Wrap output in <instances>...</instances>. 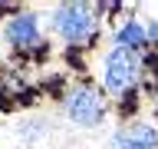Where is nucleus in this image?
<instances>
[{
	"mask_svg": "<svg viewBox=\"0 0 158 149\" xmlns=\"http://www.w3.org/2000/svg\"><path fill=\"white\" fill-rule=\"evenodd\" d=\"M66 116L76 126H99L106 116V103L96 89H76L66 96Z\"/></svg>",
	"mask_w": 158,
	"mask_h": 149,
	"instance_id": "obj_3",
	"label": "nucleus"
},
{
	"mask_svg": "<svg viewBox=\"0 0 158 149\" xmlns=\"http://www.w3.org/2000/svg\"><path fill=\"white\" fill-rule=\"evenodd\" d=\"M112 149H158V133L155 126H128L112 139Z\"/></svg>",
	"mask_w": 158,
	"mask_h": 149,
	"instance_id": "obj_5",
	"label": "nucleus"
},
{
	"mask_svg": "<svg viewBox=\"0 0 158 149\" xmlns=\"http://www.w3.org/2000/svg\"><path fill=\"white\" fill-rule=\"evenodd\" d=\"M145 40H148V33H145L142 27H138L135 20H128L125 27H122V30L115 33V43H118V47H122V50H135V53H138L142 47H145Z\"/></svg>",
	"mask_w": 158,
	"mask_h": 149,
	"instance_id": "obj_6",
	"label": "nucleus"
},
{
	"mask_svg": "<svg viewBox=\"0 0 158 149\" xmlns=\"http://www.w3.org/2000/svg\"><path fill=\"white\" fill-rule=\"evenodd\" d=\"M53 27H56V33L66 37L69 43H82V40L92 37L96 20H92L86 3H63V7H56V13H53Z\"/></svg>",
	"mask_w": 158,
	"mask_h": 149,
	"instance_id": "obj_2",
	"label": "nucleus"
},
{
	"mask_svg": "<svg viewBox=\"0 0 158 149\" xmlns=\"http://www.w3.org/2000/svg\"><path fill=\"white\" fill-rule=\"evenodd\" d=\"M148 40H155V43H158V20L152 23V27H148Z\"/></svg>",
	"mask_w": 158,
	"mask_h": 149,
	"instance_id": "obj_7",
	"label": "nucleus"
},
{
	"mask_svg": "<svg viewBox=\"0 0 158 149\" xmlns=\"http://www.w3.org/2000/svg\"><path fill=\"white\" fill-rule=\"evenodd\" d=\"M138 73H142V60H138L135 50L115 47L106 56V63H102V83H106L109 93H125V89H132Z\"/></svg>",
	"mask_w": 158,
	"mask_h": 149,
	"instance_id": "obj_1",
	"label": "nucleus"
},
{
	"mask_svg": "<svg viewBox=\"0 0 158 149\" xmlns=\"http://www.w3.org/2000/svg\"><path fill=\"white\" fill-rule=\"evenodd\" d=\"M7 40L13 43V47H36L40 43V23L33 13H20V17H13L7 23Z\"/></svg>",
	"mask_w": 158,
	"mask_h": 149,
	"instance_id": "obj_4",
	"label": "nucleus"
}]
</instances>
